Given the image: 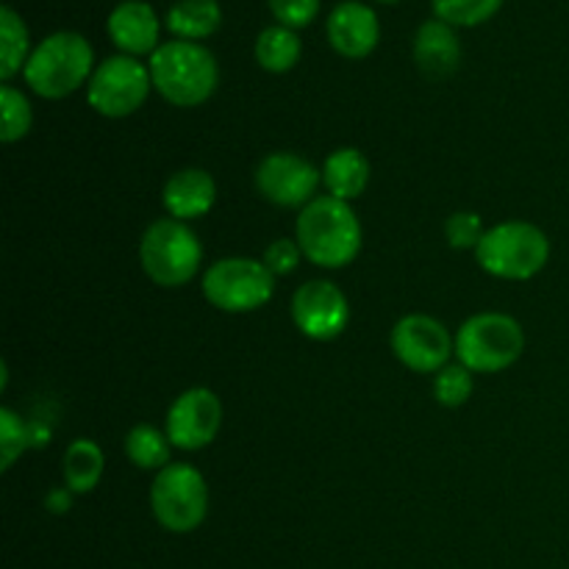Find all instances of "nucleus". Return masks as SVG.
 Listing matches in <instances>:
<instances>
[{"instance_id":"obj_9","label":"nucleus","mask_w":569,"mask_h":569,"mask_svg":"<svg viewBox=\"0 0 569 569\" xmlns=\"http://www.w3.org/2000/svg\"><path fill=\"white\" fill-rule=\"evenodd\" d=\"M153 89L150 67L133 56H109L94 67L87 87V100L100 117L122 120L139 111Z\"/></svg>"},{"instance_id":"obj_28","label":"nucleus","mask_w":569,"mask_h":569,"mask_svg":"<svg viewBox=\"0 0 569 569\" xmlns=\"http://www.w3.org/2000/svg\"><path fill=\"white\" fill-rule=\"evenodd\" d=\"M483 233H487V228H483L481 214H476V211H456L445 222V237H448L450 248L456 250H476L481 244Z\"/></svg>"},{"instance_id":"obj_14","label":"nucleus","mask_w":569,"mask_h":569,"mask_svg":"<svg viewBox=\"0 0 569 569\" xmlns=\"http://www.w3.org/2000/svg\"><path fill=\"white\" fill-rule=\"evenodd\" d=\"M328 44L345 59H367L381 42V22L372 6L361 0H342L333 6L326 22Z\"/></svg>"},{"instance_id":"obj_20","label":"nucleus","mask_w":569,"mask_h":569,"mask_svg":"<svg viewBox=\"0 0 569 569\" xmlns=\"http://www.w3.org/2000/svg\"><path fill=\"white\" fill-rule=\"evenodd\" d=\"M256 61H259L261 70L267 72H289L303 56V42H300L298 31L287 26H267L264 31L256 37Z\"/></svg>"},{"instance_id":"obj_2","label":"nucleus","mask_w":569,"mask_h":569,"mask_svg":"<svg viewBox=\"0 0 569 569\" xmlns=\"http://www.w3.org/2000/svg\"><path fill=\"white\" fill-rule=\"evenodd\" d=\"M295 239L311 264L342 270L361 250V222L350 203L326 194L300 209Z\"/></svg>"},{"instance_id":"obj_5","label":"nucleus","mask_w":569,"mask_h":569,"mask_svg":"<svg viewBox=\"0 0 569 569\" xmlns=\"http://www.w3.org/2000/svg\"><path fill=\"white\" fill-rule=\"evenodd\" d=\"M139 261H142L144 276L156 287L178 289L200 272L203 244L187 222L161 217L144 228L142 242H139Z\"/></svg>"},{"instance_id":"obj_27","label":"nucleus","mask_w":569,"mask_h":569,"mask_svg":"<svg viewBox=\"0 0 569 569\" xmlns=\"http://www.w3.org/2000/svg\"><path fill=\"white\" fill-rule=\"evenodd\" d=\"M31 431L22 417L11 409H0V470L9 472L14 461L26 453Z\"/></svg>"},{"instance_id":"obj_10","label":"nucleus","mask_w":569,"mask_h":569,"mask_svg":"<svg viewBox=\"0 0 569 569\" xmlns=\"http://www.w3.org/2000/svg\"><path fill=\"white\" fill-rule=\"evenodd\" d=\"M322 183V172L309 159L298 153L278 150L261 159L256 170V189L261 198L281 209H306L315 200L317 187Z\"/></svg>"},{"instance_id":"obj_6","label":"nucleus","mask_w":569,"mask_h":569,"mask_svg":"<svg viewBox=\"0 0 569 569\" xmlns=\"http://www.w3.org/2000/svg\"><path fill=\"white\" fill-rule=\"evenodd\" d=\"M526 350V333L511 315L483 311L461 322L456 331V359L470 372H503Z\"/></svg>"},{"instance_id":"obj_16","label":"nucleus","mask_w":569,"mask_h":569,"mask_svg":"<svg viewBox=\"0 0 569 569\" xmlns=\"http://www.w3.org/2000/svg\"><path fill=\"white\" fill-rule=\"evenodd\" d=\"M214 200V178L206 170H200V167H187V170L172 172L164 183V192H161V203H164L167 214L181 222L209 214Z\"/></svg>"},{"instance_id":"obj_25","label":"nucleus","mask_w":569,"mask_h":569,"mask_svg":"<svg viewBox=\"0 0 569 569\" xmlns=\"http://www.w3.org/2000/svg\"><path fill=\"white\" fill-rule=\"evenodd\" d=\"M0 111H3V131H0V139L6 144L26 139L33 126V109L26 94L17 87H11V83H3L0 87Z\"/></svg>"},{"instance_id":"obj_11","label":"nucleus","mask_w":569,"mask_h":569,"mask_svg":"<svg viewBox=\"0 0 569 569\" xmlns=\"http://www.w3.org/2000/svg\"><path fill=\"white\" fill-rule=\"evenodd\" d=\"M392 353L400 365L415 372L445 370L450 356H456V339H450L448 328L428 315H409L395 322Z\"/></svg>"},{"instance_id":"obj_15","label":"nucleus","mask_w":569,"mask_h":569,"mask_svg":"<svg viewBox=\"0 0 569 569\" xmlns=\"http://www.w3.org/2000/svg\"><path fill=\"white\" fill-rule=\"evenodd\" d=\"M111 42L120 48V53L133 56H153L159 50L161 22L153 6L148 0H122L111 9L106 20Z\"/></svg>"},{"instance_id":"obj_23","label":"nucleus","mask_w":569,"mask_h":569,"mask_svg":"<svg viewBox=\"0 0 569 569\" xmlns=\"http://www.w3.org/2000/svg\"><path fill=\"white\" fill-rule=\"evenodd\" d=\"M126 456L139 470H164L172 465V442L167 431L153 426H137L126 437Z\"/></svg>"},{"instance_id":"obj_8","label":"nucleus","mask_w":569,"mask_h":569,"mask_svg":"<svg viewBox=\"0 0 569 569\" xmlns=\"http://www.w3.org/2000/svg\"><path fill=\"white\" fill-rule=\"evenodd\" d=\"M203 295L214 309L228 315H248L261 309L276 295V276L264 261L228 256L203 272Z\"/></svg>"},{"instance_id":"obj_22","label":"nucleus","mask_w":569,"mask_h":569,"mask_svg":"<svg viewBox=\"0 0 569 569\" xmlns=\"http://www.w3.org/2000/svg\"><path fill=\"white\" fill-rule=\"evenodd\" d=\"M31 56V39L28 26L11 6L0 9V78L9 83L17 72L26 70Z\"/></svg>"},{"instance_id":"obj_30","label":"nucleus","mask_w":569,"mask_h":569,"mask_svg":"<svg viewBox=\"0 0 569 569\" xmlns=\"http://www.w3.org/2000/svg\"><path fill=\"white\" fill-rule=\"evenodd\" d=\"M300 259H306V256H303V250H300L298 239H276V242L264 250V256H261V261L267 264V270H270L276 278L292 276V272L298 270Z\"/></svg>"},{"instance_id":"obj_19","label":"nucleus","mask_w":569,"mask_h":569,"mask_svg":"<svg viewBox=\"0 0 569 569\" xmlns=\"http://www.w3.org/2000/svg\"><path fill=\"white\" fill-rule=\"evenodd\" d=\"M167 31L176 39L203 42L222 26V9L217 0H176L164 17Z\"/></svg>"},{"instance_id":"obj_29","label":"nucleus","mask_w":569,"mask_h":569,"mask_svg":"<svg viewBox=\"0 0 569 569\" xmlns=\"http://www.w3.org/2000/svg\"><path fill=\"white\" fill-rule=\"evenodd\" d=\"M320 3L322 0H267L278 26H287L292 28V31L309 26V22L320 14Z\"/></svg>"},{"instance_id":"obj_18","label":"nucleus","mask_w":569,"mask_h":569,"mask_svg":"<svg viewBox=\"0 0 569 569\" xmlns=\"http://www.w3.org/2000/svg\"><path fill=\"white\" fill-rule=\"evenodd\" d=\"M370 172V161L359 148H339L322 164V183H326L331 198L350 203L367 189Z\"/></svg>"},{"instance_id":"obj_31","label":"nucleus","mask_w":569,"mask_h":569,"mask_svg":"<svg viewBox=\"0 0 569 569\" xmlns=\"http://www.w3.org/2000/svg\"><path fill=\"white\" fill-rule=\"evenodd\" d=\"M376 3H398V0H376Z\"/></svg>"},{"instance_id":"obj_26","label":"nucleus","mask_w":569,"mask_h":569,"mask_svg":"<svg viewBox=\"0 0 569 569\" xmlns=\"http://www.w3.org/2000/svg\"><path fill=\"white\" fill-rule=\"evenodd\" d=\"M472 395V372L465 365H448L433 376V398L445 409H459Z\"/></svg>"},{"instance_id":"obj_12","label":"nucleus","mask_w":569,"mask_h":569,"mask_svg":"<svg viewBox=\"0 0 569 569\" xmlns=\"http://www.w3.org/2000/svg\"><path fill=\"white\" fill-rule=\"evenodd\" d=\"M222 428V400L211 389L192 387L172 400L167 411V437L178 450H203Z\"/></svg>"},{"instance_id":"obj_7","label":"nucleus","mask_w":569,"mask_h":569,"mask_svg":"<svg viewBox=\"0 0 569 569\" xmlns=\"http://www.w3.org/2000/svg\"><path fill=\"white\" fill-rule=\"evenodd\" d=\"M150 509L170 533H192L209 515V487L198 467L172 461L150 483Z\"/></svg>"},{"instance_id":"obj_3","label":"nucleus","mask_w":569,"mask_h":569,"mask_svg":"<svg viewBox=\"0 0 569 569\" xmlns=\"http://www.w3.org/2000/svg\"><path fill=\"white\" fill-rule=\"evenodd\" d=\"M94 72V50L78 31H56L44 37L28 56L22 78L33 94L61 100L89 83Z\"/></svg>"},{"instance_id":"obj_21","label":"nucleus","mask_w":569,"mask_h":569,"mask_svg":"<svg viewBox=\"0 0 569 569\" xmlns=\"http://www.w3.org/2000/svg\"><path fill=\"white\" fill-rule=\"evenodd\" d=\"M103 450L92 439H76L64 453V483L67 492L87 495L103 478Z\"/></svg>"},{"instance_id":"obj_4","label":"nucleus","mask_w":569,"mask_h":569,"mask_svg":"<svg viewBox=\"0 0 569 569\" xmlns=\"http://www.w3.org/2000/svg\"><path fill=\"white\" fill-rule=\"evenodd\" d=\"M550 259V239L542 228L526 220H506L483 233L476 261L483 272L503 281H528L539 276Z\"/></svg>"},{"instance_id":"obj_13","label":"nucleus","mask_w":569,"mask_h":569,"mask_svg":"<svg viewBox=\"0 0 569 569\" xmlns=\"http://www.w3.org/2000/svg\"><path fill=\"white\" fill-rule=\"evenodd\" d=\"M292 320L303 337L331 342L350 326V303L333 281H306L292 295Z\"/></svg>"},{"instance_id":"obj_1","label":"nucleus","mask_w":569,"mask_h":569,"mask_svg":"<svg viewBox=\"0 0 569 569\" xmlns=\"http://www.w3.org/2000/svg\"><path fill=\"white\" fill-rule=\"evenodd\" d=\"M153 89L178 109H194L217 92L220 67L214 53L200 42L170 39L148 61Z\"/></svg>"},{"instance_id":"obj_24","label":"nucleus","mask_w":569,"mask_h":569,"mask_svg":"<svg viewBox=\"0 0 569 569\" xmlns=\"http://www.w3.org/2000/svg\"><path fill=\"white\" fill-rule=\"evenodd\" d=\"M503 0H431L433 17L453 28H476L492 20Z\"/></svg>"},{"instance_id":"obj_17","label":"nucleus","mask_w":569,"mask_h":569,"mask_svg":"<svg viewBox=\"0 0 569 569\" xmlns=\"http://www.w3.org/2000/svg\"><path fill=\"white\" fill-rule=\"evenodd\" d=\"M415 64L426 78H448L461 64V42L453 26L428 20L415 33Z\"/></svg>"}]
</instances>
